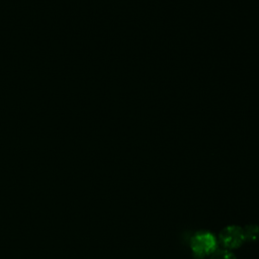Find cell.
<instances>
[{
    "label": "cell",
    "instance_id": "1",
    "mask_svg": "<svg viewBox=\"0 0 259 259\" xmlns=\"http://www.w3.org/2000/svg\"><path fill=\"white\" fill-rule=\"evenodd\" d=\"M218 247V240L213 234L207 231H199L190 239V249L197 259L211 255Z\"/></svg>",
    "mask_w": 259,
    "mask_h": 259
},
{
    "label": "cell",
    "instance_id": "2",
    "mask_svg": "<svg viewBox=\"0 0 259 259\" xmlns=\"http://www.w3.org/2000/svg\"><path fill=\"white\" fill-rule=\"evenodd\" d=\"M219 242L227 249L239 248L244 242L243 229L238 226H228L219 235Z\"/></svg>",
    "mask_w": 259,
    "mask_h": 259
},
{
    "label": "cell",
    "instance_id": "3",
    "mask_svg": "<svg viewBox=\"0 0 259 259\" xmlns=\"http://www.w3.org/2000/svg\"><path fill=\"white\" fill-rule=\"evenodd\" d=\"M245 241L254 242L259 240V225H248L243 229Z\"/></svg>",
    "mask_w": 259,
    "mask_h": 259
},
{
    "label": "cell",
    "instance_id": "4",
    "mask_svg": "<svg viewBox=\"0 0 259 259\" xmlns=\"http://www.w3.org/2000/svg\"><path fill=\"white\" fill-rule=\"evenodd\" d=\"M210 259H236V256L230 252L229 250H215L212 254Z\"/></svg>",
    "mask_w": 259,
    "mask_h": 259
}]
</instances>
